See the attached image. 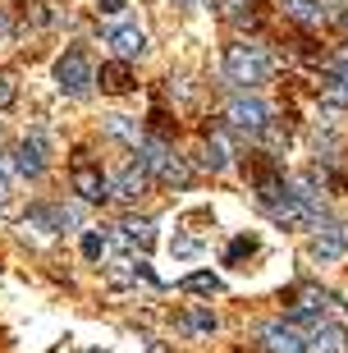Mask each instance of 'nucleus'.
Returning <instances> with one entry per match:
<instances>
[{
	"instance_id": "f257e3e1",
	"label": "nucleus",
	"mask_w": 348,
	"mask_h": 353,
	"mask_svg": "<svg viewBox=\"0 0 348 353\" xmlns=\"http://www.w3.org/2000/svg\"><path fill=\"white\" fill-rule=\"evenodd\" d=\"M266 74H271V60L261 55V46L238 41V46L225 51V79L229 83H238V88H257V83H266Z\"/></svg>"
},
{
	"instance_id": "f03ea898",
	"label": "nucleus",
	"mask_w": 348,
	"mask_h": 353,
	"mask_svg": "<svg viewBox=\"0 0 348 353\" xmlns=\"http://www.w3.org/2000/svg\"><path fill=\"white\" fill-rule=\"evenodd\" d=\"M92 83H96V69L83 51H65L55 60V88L65 92V97H88Z\"/></svg>"
},
{
	"instance_id": "7ed1b4c3",
	"label": "nucleus",
	"mask_w": 348,
	"mask_h": 353,
	"mask_svg": "<svg viewBox=\"0 0 348 353\" xmlns=\"http://www.w3.org/2000/svg\"><path fill=\"white\" fill-rule=\"evenodd\" d=\"M225 119H229V129H238V133H266L271 129V105L261 101V97L238 92V97L225 105Z\"/></svg>"
},
{
	"instance_id": "20e7f679",
	"label": "nucleus",
	"mask_w": 348,
	"mask_h": 353,
	"mask_svg": "<svg viewBox=\"0 0 348 353\" xmlns=\"http://www.w3.org/2000/svg\"><path fill=\"white\" fill-rule=\"evenodd\" d=\"M307 257L316 266H330V262H344L348 257V230L344 225H325L307 239Z\"/></svg>"
},
{
	"instance_id": "39448f33",
	"label": "nucleus",
	"mask_w": 348,
	"mask_h": 353,
	"mask_svg": "<svg viewBox=\"0 0 348 353\" xmlns=\"http://www.w3.org/2000/svg\"><path fill=\"white\" fill-rule=\"evenodd\" d=\"M307 335V353H348V330L335 326L330 316H311L307 326H298Z\"/></svg>"
},
{
	"instance_id": "423d86ee",
	"label": "nucleus",
	"mask_w": 348,
	"mask_h": 353,
	"mask_svg": "<svg viewBox=\"0 0 348 353\" xmlns=\"http://www.w3.org/2000/svg\"><path fill=\"white\" fill-rule=\"evenodd\" d=\"M261 344H266V353H307V335L294 321H266L261 326Z\"/></svg>"
},
{
	"instance_id": "0eeeda50",
	"label": "nucleus",
	"mask_w": 348,
	"mask_h": 353,
	"mask_svg": "<svg viewBox=\"0 0 348 353\" xmlns=\"http://www.w3.org/2000/svg\"><path fill=\"white\" fill-rule=\"evenodd\" d=\"M147 188H152V174H147V165H142V161L124 165V170L110 179V197H119V202H138Z\"/></svg>"
},
{
	"instance_id": "6e6552de",
	"label": "nucleus",
	"mask_w": 348,
	"mask_h": 353,
	"mask_svg": "<svg viewBox=\"0 0 348 353\" xmlns=\"http://www.w3.org/2000/svg\"><path fill=\"white\" fill-rule=\"evenodd\" d=\"M69 179H74V193L83 197V202H105V197H110V183H105V174L96 170V165H88V161H78Z\"/></svg>"
},
{
	"instance_id": "1a4fd4ad",
	"label": "nucleus",
	"mask_w": 348,
	"mask_h": 353,
	"mask_svg": "<svg viewBox=\"0 0 348 353\" xmlns=\"http://www.w3.org/2000/svg\"><path fill=\"white\" fill-rule=\"evenodd\" d=\"M65 225H78V211L74 207H32L23 216V230H41V234H55Z\"/></svg>"
},
{
	"instance_id": "9d476101",
	"label": "nucleus",
	"mask_w": 348,
	"mask_h": 353,
	"mask_svg": "<svg viewBox=\"0 0 348 353\" xmlns=\"http://www.w3.org/2000/svg\"><path fill=\"white\" fill-rule=\"evenodd\" d=\"M14 170L23 174V179H41V174H46V147H41L37 133L14 147Z\"/></svg>"
},
{
	"instance_id": "9b49d317",
	"label": "nucleus",
	"mask_w": 348,
	"mask_h": 353,
	"mask_svg": "<svg viewBox=\"0 0 348 353\" xmlns=\"http://www.w3.org/2000/svg\"><path fill=\"white\" fill-rule=\"evenodd\" d=\"M105 46H115L119 60H133V55L147 51V32L138 23H119V28H105Z\"/></svg>"
},
{
	"instance_id": "f8f14e48",
	"label": "nucleus",
	"mask_w": 348,
	"mask_h": 353,
	"mask_svg": "<svg viewBox=\"0 0 348 353\" xmlns=\"http://www.w3.org/2000/svg\"><path fill=\"white\" fill-rule=\"evenodd\" d=\"M202 165L216 170V174H225L234 165V147H229L225 133H207V143H202Z\"/></svg>"
},
{
	"instance_id": "ddd939ff",
	"label": "nucleus",
	"mask_w": 348,
	"mask_h": 353,
	"mask_svg": "<svg viewBox=\"0 0 348 353\" xmlns=\"http://www.w3.org/2000/svg\"><path fill=\"white\" fill-rule=\"evenodd\" d=\"M110 280H115V285H138V280H142V285H161L156 271L142 262V257H138V262H133V257H119V262L110 266Z\"/></svg>"
},
{
	"instance_id": "4468645a",
	"label": "nucleus",
	"mask_w": 348,
	"mask_h": 353,
	"mask_svg": "<svg viewBox=\"0 0 348 353\" xmlns=\"http://www.w3.org/2000/svg\"><path fill=\"white\" fill-rule=\"evenodd\" d=\"M119 239H124V243H138V248H152L156 243V221L152 216H124V221H119Z\"/></svg>"
},
{
	"instance_id": "2eb2a0df",
	"label": "nucleus",
	"mask_w": 348,
	"mask_h": 353,
	"mask_svg": "<svg viewBox=\"0 0 348 353\" xmlns=\"http://www.w3.org/2000/svg\"><path fill=\"white\" fill-rule=\"evenodd\" d=\"M101 92H129L133 88V69H129V60H110V65H101Z\"/></svg>"
},
{
	"instance_id": "dca6fc26",
	"label": "nucleus",
	"mask_w": 348,
	"mask_h": 353,
	"mask_svg": "<svg viewBox=\"0 0 348 353\" xmlns=\"http://www.w3.org/2000/svg\"><path fill=\"white\" fill-rule=\"evenodd\" d=\"M220 275L216 271H193V275H183V294H197V299H216L220 294Z\"/></svg>"
},
{
	"instance_id": "f3484780",
	"label": "nucleus",
	"mask_w": 348,
	"mask_h": 353,
	"mask_svg": "<svg viewBox=\"0 0 348 353\" xmlns=\"http://www.w3.org/2000/svg\"><path fill=\"white\" fill-rule=\"evenodd\" d=\"M284 14L298 23H325V5L321 0H284Z\"/></svg>"
},
{
	"instance_id": "a211bd4d",
	"label": "nucleus",
	"mask_w": 348,
	"mask_h": 353,
	"mask_svg": "<svg viewBox=\"0 0 348 353\" xmlns=\"http://www.w3.org/2000/svg\"><path fill=\"white\" fill-rule=\"evenodd\" d=\"M105 129L115 133V138H124L129 147H142V133H138V124H133L129 115H105Z\"/></svg>"
},
{
	"instance_id": "6ab92c4d",
	"label": "nucleus",
	"mask_w": 348,
	"mask_h": 353,
	"mask_svg": "<svg viewBox=\"0 0 348 353\" xmlns=\"http://www.w3.org/2000/svg\"><path fill=\"white\" fill-rule=\"evenodd\" d=\"M78 248H83L88 262H101L105 248H110V239H105V230H83V243H78Z\"/></svg>"
},
{
	"instance_id": "aec40b11",
	"label": "nucleus",
	"mask_w": 348,
	"mask_h": 353,
	"mask_svg": "<svg viewBox=\"0 0 348 353\" xmlns=\"http://www.w3.org/2000/svg\"><path fill=\"white\" fill-rule=\"evenodd\" d=\"M156 174H161V179H165V183H174V188H183V183L193 179V170H188V165H183V161L174 157V152H170V157H165V165H161V170H156Z\"/></svg>"
},
{
	"instance_id": "412c9836",
	"label": "nucleus",
	"mask_w": 348,
	"mask_h": 353,
	"mask_svg": "<svg viewBox=\"0 0 348 353\" xmlns=\"http://www.w3.org/2000/svg\"><path fill=\"white\" fill-rule=\"evenodd\" d=\"M170 252H174V262H193V257H202V239H193V234H174Z\"/></svg>"
},
{
	"instance_id": "4be33fe9",
	"label": "nucleus",
	"mask_w": 348,
	"mask_h": 353,
	"mask_svg": "<svg viewBox=\"0 0 348 353\" xmlns=\"http://www.w3.org/2000/svg\"><path fill=\"white\" fill-rule=\"evenodd\" d=\"M179 326H183V330H193V335H216V316H211L207 307H197V312L183 316Z\"/></svg>"
},
{
	"instance_id": "5701e85b",
	"label": "nucleus",
	"mask_w": 348,
	"mask_h": 353,
	"mask_svg": "<svg viewBox=\"0 0 348 353\" xmlns=\"http://www.w3.org/2000/svg\"><path fill=\"white\" fill-rule=\"evenodd\" d=\"M14 97H19L14 79H10V74H0V110H5V105H14Z\"/></svg>"
},
{
	"instance_id": "b1692460",
	"label": "nucleus",
	"mask_w": 348,
	"mask_h": 353,
	"mask_svg": "<svg viewBox=\"0 0 348 353\" xmlns=\"http://www.w3.org/2000/svg\"><path fill=\"white\" fill-rule=\"evenodd\" d=\"M243 252H257V239H234V248H229V262H238Z\"/></svg>"
},
{
	"instance_id": "393cba45",
	"label": "nucleus",
	"mask_w": 348,
	"mask_h": 353,
	"mask_svg": "<svg viewBox=\"0 0 348 353\" xmlns=\"http://www.w3.org/2000/svg\"><path fill=\"white\" fill-rule=\"evenodd\" d=\"M243 10H247V0H220V14H225V19H238Z\"/></svg>"
},
{
	"instance_id": "a878e982",
	"label": "nucleus",
	"mask_w": 348,
	"mask_h": 353,
	"mask_svg": "<svg viewBox=\"0 0 348 353\" xmlns=\"http://www.w3.org/2000/svg\"><path fill=\"white\" fill-rule=\"evenodd\" d=\"M10 193H14V188H10V174H5V165H0V207L10 202Z\"/></svg>"
},
{
	"instance_id": "bb28decb",
	"label": "nucleus",
	"mask_w": 348,
	"mask_h": 353,
	"mask_svg": "<svg viewBox=\"0 0 348 353\" xmlns=\"http://www.w3.org/2000/svg\"><path fill=\"white\" fill-rule=\"evenodd\" d=\"M96 10H101V14H119V10H124V0H96Z\"/></svg>"
},
{
	"instance_id": "cd10ccee",
	"label": "nucleus",
	"mask_w": 348,
	"mask_h": 353,
	"mask_svg": "<svg viewBox=\"0 0 348 353\" xmlns=\"http://www.w3.org/2000/svg\"><path fill=\"white\" fill-rule=\"evenodd\" d=\"M335 79H344V83H348V60H344V55L335 60Z\"/></svg>"
},
{
	"instance_id": "c85d7f7f",
	"label": "nucleus",
	"mask_w": 348,
	"mask_h": 353,
	"mask_svg": "<svg viewBox=\"0 0 348 353\" xmlns=\"http://www.w3.org/2000/svg\"><path fill=\"white\" fill-rule=\"evenodd\" d=\"M147 353H170V349H165L161 340H147Z\"/></svg>"
},
{
	"instance_id": "c756f323",
	"label": "nucleus",
	"mask_w": 348,
	"mask_h": 353,
	"mask_svg": "<svg viewBox=\"0 0 348 353\" xmlns=\"http://www.w3.org/2000/svg\"><path fill=\"white\" fill-rule=\"evenodd\" d=\"M339 23H344V28H348V10H344V14H339Z\"/></svg>"
},
{
	"instance_id": "7c9ffc66",
	"label": "nucleus",
	"mask_w": 348,
	"mask_h": 353,
	"mask_svg": "<svg viewBox=\"0 0 348 353\" xmlns=\"http://www.w3.org/2000/svg\"><path fill=\"white\" fill-rule=\"evenodd\" d=\"M321 5H325V0H321Z\"/></svg>"
}]
</instances>
